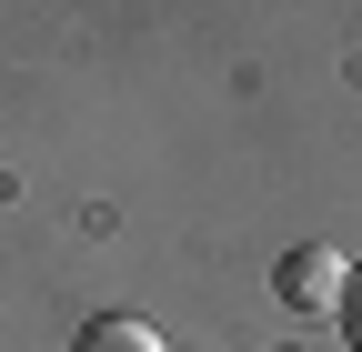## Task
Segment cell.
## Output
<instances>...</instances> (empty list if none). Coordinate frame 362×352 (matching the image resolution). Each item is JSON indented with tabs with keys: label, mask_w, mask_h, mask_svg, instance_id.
<instances>
[{
	"label": "cell",
	"mask_w": 362,
	"mask_h": 352,
	"mask_svg": "<svg viewBox=\"0 0 362 352\" xmlns=\"http://www.w3.org/2000/svg\"><path fill=\"white\" fill-rule=\"evenodd\" d=\"M71 352H171V342H161L141 312H101V322H81V342H71Z\"/></svg>",
	"instance_id": "2"
},
{
	"label": "cell",
	"mask_w": 362,
	"mask_h": 352,
	"mask_svg": "<svg viewBox=\"0 0 362 352\" xmlns=\"http://www.w3.org/2000/svg\"><path fill=\"white\" fill-rule=\"evenodd\" d=\"M272 292H282L292 312H342V292H352V262H342L332 242H302V252H282Z\"/></svg>",
	"instance_id": "1"
},
{
	"label": "cell",
	"mask_w": 362,
	"mask_h": 352,
	"mask_svg": "<svg viewBox=\"0 0 362 352\" xmlns=\"http://www.w3.org/2000/svg\"><path fill=\"white\" fill-rule=\"evenodd\" d=\"M342 342L362 352V272H352V292H342Z\"/></svg>",
	"instance_id": "3"
}]
</instances>
